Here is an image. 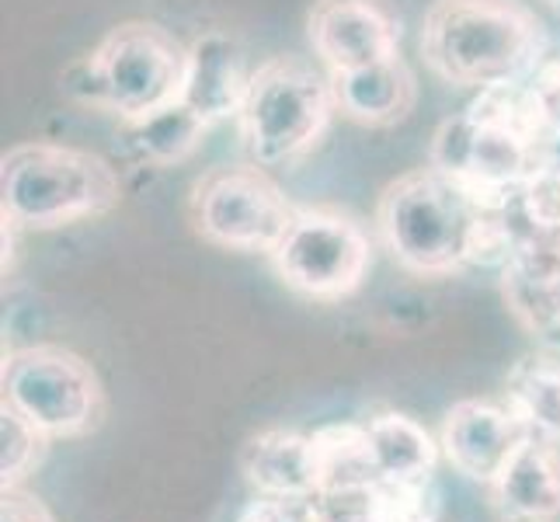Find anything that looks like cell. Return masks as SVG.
<instances>
[{
    "instance_id": "cell-1",
    "label": "cell",
    "mask_w": 560,
    "mask_h": 522,
    "mask_svg": "<svg viewBox=\"0 0 560 522\" xmlns=\"http://www.w3.org/2000/svg\"><path fill=\"white\" fill-rule=\"evenodd\" d=\"M376 234L404 272L421 279L453 276L467 265L501 268L526 241L512 209H485L432 164L386 185L376 206Z\"/></svg>"
},
{
    "instance_id": "cell-2",
    "label": "cell",
    "mask_w": 560,
    "mask_h": 522,
    "mask_svg": "<svg viewBox=\"0 0 560 522\" xmlns=\"http://www.w3.org/2000/svg\"><path fill=\"white\" fill-rule=\"evenodd\" d=\"M421 56L453 88L529 81L547 60V32L523 0H435L421 22Z\"/></svg>"
},
{
    "instance_id": "cell-3",
    "label": "cell",
    "mask_w": 560,
    "mask_h": 522,
    "mask_svg": "<svg viewBox=\"0 0 560 522\" xmlns=\"http://www.w3.org/2000/svg\"><path fill=\"white\" fill-rule=\"evenodd\" d=\"M122 182L98 153L67 143H18L0 161V212L14 230H60L108 217Z\"/></svg>"
},
{
    "instance_id": "cell-4",
    "label": "cell",
    "mask_w": 560,
    "mask_h": 522,
    "mask_svg": "<svg viewBox=\"0 0 560 522\" xmlns=\"http://www.w3.org/2000/svg\"><path fill=\"white\" fill-rule=\"evenodd\" d=\"M185 63L188 46L167 28L122 22L67 70L63 88L70 98L119 115V123H132L182 98Z\"/></svg>"
},
{
    "instance_id": "cell-5",
    "label": "cell",
    "mask_w": 560,
    "mask_h": 522,
    "mask_svg": "<svg viewBox=\"0 0 560 522\" xmlns=\"http://www.w3.org/2000/svg\"><path fill=\"white\" fill-rule=\"evenodd\" d=\"M335 112L331 73H320L303 56H272L255 67L237 115L247 161L265 171L293 167L320 143Z\"/></svg>"
},
{
    "instance_id": "cell-6",
    "label": "cell",
    "mask_w": 560,
    "mask_h": 522,
    "mask_svg": "<svg viewBox=\"0 0 560 522\" xmlns=\"http://www.w3.org/2000/svg\"><path fill=\"white\" fill-rule=\"evenodd\" d=\"M0 404L32 421L49 442L94 436L108 411L102 376L63 345H28L4 356Z\"/></svg>"
},
{
    "instance_id": "cell-7",
    "label": "cell",
    "mask_w": 560,
    "mask_h": 522,
    "mask_svg": "<svg viewBox=\"0 0 560 522\" xmlns=\"http://www.w3.org/2000/svg\"><path fill=\"white\" fill-rule=\"evenodd\" d=\"M553 153V147L467 105L435 129L429 164L456 178L485 209L505 212Z\"/></svg>"
},
{
    "instance_id": "cell-8",
    "label": "cell",
    "mask_w": 560,
    "mask_h": 522,
    "mask_svg": "<svg viewBox=\"0 0 560 522\" xmlns=\"http://www.w3.org/2000/svg\"><path fill=\"white\" fill-rule=\"evenodd\" d=\"M268 262L285 289L317 303H338L370 276L373 241L359 220L338 209L296 206V217L289 220Z\"/></svg>"
},
{
    "instance_id": "cell-9",
    "label": "cell",
    "mask_w": 560,
    "mask_h": 522,
    "mask_svg": "<svg viewBox=\"0 0 560 522\" xmlns=\"http://www.w3.org/2000/svg\"><path fill=\"white\" fill-rule=\"evenodd\" d=\"M188 217L196 234L223 251L272 255L296 206L258 164H223L206 171L191 188Z\"/></svg>"
},
{
    "instance_id": "cell-10",
    "label": "cell",
    "mask_w": 560,
    "mask_h": 522,
    "mask_svg": "<svg viewBox=\"0 0 560 522\" xmlns=\"http://www.w3.org/2000/svg\"><path fill=\"white\" fill-rule=\"evenodd\" d=\"M306 38L327 73H349L400 56V22L383 0H317Z\"/></svg>"
},
{
    "instance_id": "cell-11",
    "label": "cell",
    "mask_w": 560,
    "mask_h": 522,
    "mask_svg": "<svg viewBox=\"0 0 560 522\" xmlns=\"http://www.w3.org/2000/svg\"><path fill=\"white\" fill-rule=\"evenodd\" d=\"M526 436L533 432L515 418V411L505 401L467 397L456 401L442 415L439 446H442V460L459 477L488 488Z\"/></svg>"
},
{
    "instance_id": "cell-12",
    "label": "cell",
    "mask_w": 560,
    "mask_h": 522,
    "mask_svg": "<svg viewBox=\"0 0 560 522\" xmlns=\"http://www.w3.org/2000/svg\"><path fill=\"white\" fill-rule=\"evenodd\" d=\"M501 297L518 327L560 356V244L526 237L501 265Z\"/></svg>"
},
{
    "instance_id": "cell-13",
    "label": "cell",
    "mask_w": 560,
    "mask_h": 522,
    "mask_svg": "<svg viewBox=\"0 0 560 522\" xmlns=\"http://www.w3.org/2000/svg\"><path fill=\"white\" fill-rule=\"evenodd\" d=\"M250 77L255 67L247 63V53L234 35L202 32L188 43L182 102L209 126L237 119L250 91Z\"/></svg>"
},
{
    "instance_id": "cell-14",
    "label": "cell",
    "mask_w": 560,
    "mask_h": 522,
    "mask_svg": "<svg viewBox=\"0 0 560 522\" xmlns=\"http://www.w3.org/2000/svg\"><path fill=\"white\" fill-rule=\"evenodd\" d=\"M498 522H560V446L526 436L488 485Z\"/></svg>"
},
{
    "instance_id": "cell-15",
    "label": "cell",
    "mask_w": 560,
    "mask_h": 522,
    "mask_svg": "<svg viewBox=\"0 0 560 522\" xmlns=\"http://www.w3.org/2000/svg\"><path fill=\"white\" fill-rule=\"evenodd\" d=\"M241 474L261 498H317L314 442L296 429H261L241 446Z\"/></svg>"
},
{
    "instance_id": "cell-16",
    "label": "cell",
    "mask_w": 560,
    "mask_h": 522,
    "mask_svg": "<svg viewBox=\"0 0 560 522\" xmlns=\"http://www.w3.org/2000/svg\"><path fill=\"white\" fill-rule=\"evenodd\" d=\"M331 91L338 112L359 126H394L408 119L418 94L415 73L400 56L349 73H331Z\"/></svg>"
},
{
    "instance_id": "cell-17",
    "label": "cell",
    "mask_w": 560,
    "mask_h": 522,
    "mask_svg": "<svg viewBox=\"0 0 560 522\" xmlns=\"http://www.w3.org/2000/svg\"><path fill=\"white\" fill-rule=\"evenodd\" d=\"M317 463V498H338L373 485L376 460L365 421H335L311 432Z\"/></svg>"
},
{
    "instance_id": "cell-18",
    "label": "cell",
    "mask_w": 560,
    "mask_h": 522,
    "mask_svg": "<svg viewBox=\"0 0 560 522\" xmlns=\"http://www.w3.org/2000/svg\"><path fill=\"white\" fill-rule=\"evenodd\" d=\"M376 474L386 480H432L442 456L439 439L404 411H380L365 418Z\"/></svg>"
},
{
    "instance_id": "cell-19",
    "label": "cell",
    "mask_w": 560,
    "mask_h": 522,
    "mask_svg": "<svg viewBox=\"0 0 560 522\" xmlns=\"http://www.w3.org/2000/svg\"><path fill=\"white\" fill-rule=\"evenodd\" d=\"M501 401L526 429L560 446V359L553 352L523 356L505 373Z\"/></svg>"
},
{
    "instance_id": "cell-20",
    "label": "cell",
    "mask_w": 560,
    "mask_h": 522,
    "mask_svg": "<svg viewBox=\"0 0 560 522\" xmlns=\"http://www.w3.org/2000/svg\"><path fill=\"white\" fill-rule=\"evenodd\" d=\"M212 126L202 119V115L191 112L182 98L175 105H167L161 112H150L143 119L122 123V137L129 153L140 164L150 167H171L185 161L191 150H199V143L206 140V132Z\"/></svg>"
},
{
    "instance_id": "cell-21",
    "label": "cell",
    "mask_w": 560,
    "mask_h": 522,
    "mask_svg": "<svg viewBox=\"0 0 560 522\" xmlns=\"http://www.w3.org/2000/svg\"><path fill=\"white\" fill-rule=\"evenodd\" d=\"M52 442L8 404H0V488H25L43 467Z\"/></svg>"
},
{
    "instance_id": "cell-22",
    "label": "cell",
    "mask_w": 560,
    "mask_h": 522,
    "mask_svg": "<svg viewBox=\"0 0 560 522\" xmlns=\"http://www.w3.org/2000/svg\"><path fill=\"white\" fill-rule=\"evenodd\" d=\"M237 522H327L320 498H255Z\"/></svg>"
},
{
    "instance_id": "cell-23",
    "label": "cell",
    "mask_w": 560,
    "mask_h": 522,
    "mask_svg": "<svg viewBox=\"0 0 560 522\" xmlns=\"http://www.w3.org/2000/svg\"><path fill=\"white\" fill-rule=\"evenodd\" d=\"M536 94H539V105L547 112V123H550V132H553V143L560 150V53L557 56H547L539 70L529 77Z\"/></svg>"
},
{
    "instance_id": "cell-24",
    "label": "cell",
    "mask_w": 560,
    "mask_h": 522,
    "mask_svg": "<svg viewBox=\"0 0 560 522\" xmlns=\"http://www.w3.org/2000/svg\"><path fill=\"white\" fill-rule=\"evenodd\" d=\"M0 522H56L43 498L25 488H4L0 495Z\"/></svg>"
},
{
    "instance_id": "cell-25",
    "label": "cell",
    "mask_w": 560,
    "mask_h": 522,
    "mask_svg": "<svg viewBox=\"0 0 560 522\" xmlns=\"http://www.w3.org/2000/svg\"><path fill=\"white\" fill-rule=\"evenodd\" d=\"M550 4H553V8H557V11H560V0H550Z\"/></svg>"
}]
</instances>
